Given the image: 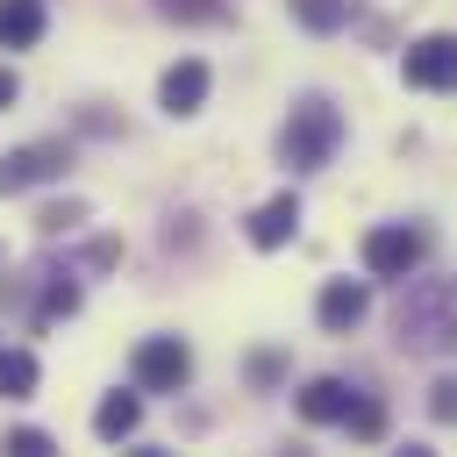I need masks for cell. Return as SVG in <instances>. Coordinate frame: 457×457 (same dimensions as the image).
<instances>
[{"mask_svg":"<svg viewBox=\"0 0 457 457\" xmlns=\"http://www.w3.org/2000/svg\"><path fill=\"white\" fill-rule=\"evenodd\" d=\"M393 343L428 350V357H457V278H414L393 307Z\"/></svg>","mask_w":457,"mask_h":457,"instance_id":"1","label":"cell"},{"mask_svg":"<svg viewBox=\"0 0 457 457\" xmlns=\"http://www.w3.org/2000/svg\"><path fill=\"white\" fill-rule=\"evenodd\" d=\"M336 143H343V114L321 93H307V100H293V114L278 129V164L286 171H321L336 157Z\"/></svg>","mask_w":457,"mask_h":457,"instance_id":"2","label":"cell"},{"mask_svg":"<svg viewBox=\"0 0 457 457\" xmlns=\"http://www.w3.org/2000/svg\"><path fill=\"white\" fill-rule=\"evenodd\" d=\"M421 250H428V236H421L414 221H378V228L364 236V271H371V278H414Z\"/></svg>","mask_w":457,"mask_h":457,"instance_id":"3","label":"cell"},{"mask_svg":"<svg viewBox=\"0 0 457 457\" xmlns=\"http://www.w3.org/2000/svg\"><path fill=\"white\" fill-rule=\"evenodd\" d=\"M71 171V143L50 136V143H21V150H0V193H29V186H50Z\"/></svg>","mask_w":457,"mask_h":457,"instance_id":"4","label":"cell"},{"mask_svg":"<svg viewBox=\"0 0 457 457\" xmlns=\"http://www.w3.org/2000/svg\"><path fill=\"white\" fill-rule=\"evenodd\" d=\"M129 371H136L143 393H179V386L193 378V350H186L179 336H143L136 357H129Z\"/></svg>","mask_w":457,"mask_h":457,"instance_id":"5","label":"cell"},{"mask_svg":"<svg viewBox=\"0 0 457 457\" xmlns=\"http://www.w3.org/2000/svg\"><path fill=\"white\" fill-rule=\"evenodd\" d=\"M400 79H407V86H421V93H450V86H457V36H450V29H436V36L407 43Z\"/></svg>","mask_w":457,"mask_h":457,"instance_id":"6","label":"cell"},{"mask_svg":"<svg viewBox=\"0 0 457 457\" xmlns=\"http://www.w3.org/2000/svg\"><path fill=\"white\" fill-rule=\"evenodd\" d=\"M364 314H371V293H364V278H328V286H321V300H314V321H321L328 336H350Z\"/></svg>","mask_w":457,"mask_h":457,"instance_id":"7","label":"cell"},{"mask_svg":"<svg viewBox=\"0 0 457 457\" xmlns=\"http://www.w3.org/2000/svg\"><path fill=\"white\" fill-rule=\"evenodd\" d=\"M200 100H207V64H200V57H179V64L157 79V107H164L171 121H186V114H200Z\"/></svg>","mask_w":457,"mask_h":457,"instance_id":"8","label":"cell"},{"mask_svg":"<svg viewBox=\"0 0 457 457\" xmlns=\"http://www.w3.org/2000/svg\"><path fill=\"white\" fill-rule=\"evenodd\" d=\"M293 228H300V193H271V200L250 214V243H257V250H286Z\"/></svg>","mask_w":457,"mask_h":457,"instance_id":"9","label":"cell"},{"mask_svg":"<svg viewBox=\"0 0 457 457\" xmlns=\"http://www.w3.org/2000/svg\"><path fill=\"white\" fill-rule=\"evenodd\" d=\"M50 29L43 0H0V50H36Z\"/></svg>","mask_w":457,"mask_h":457,"instance_id":"10","label":"cell"},{"mask_svg":"<svg viewBox=\"0 0 457 457\" xmlns=\"http://www.w3.org/2000/svg\"><path fill=\"white\" fill-rule=\"evenodd\" d=\"M350 400H357V393H350L343 378H307V386L293 393L300 421H343V414H350Z\"/></svg>","mask_w":457,"mask_h":457,"instance_id":"11","label":"cell"},{"mask_svg":"<svg viewBox=\"0 0 457 457\" xmlns=\"http://www.w3.org/2000/svg\"><path fill=\"white\" fill-rule=\"evenodd\" d=\"M136 421H143V386H136V393H107V400L93 407L100 443H129V436H136Z\"/></svg>","mask_w":457,"mask_h":457,"instance_id":"12","label":"cell"},{"mask_svg":"<svg viewBox=\"0 0 457 457\" xmlns=\"http://www.w3.org/2000/svg\"><path fill=\"white\" fill-rule=\"evenodd\" d=\"M286 14H293L300 29H314V36H336V29H350L357 0H286Z\"/></svg>","mask_w":457,"mask_h":457,"instance_id":"13","label":"cell"},{"mask_svg":"<svg viewBox=\"0 0 457 457\" xmlns=\"http://www.w3.org/2000/svg\"><path fill=\"white\" fill-rule=\"evenodd\" d=\"M0 393H7V400H29V393H36V357H29V350H7V343H0Z\"/></svg>","mask_w":457,"mask_h":457,"instance_id":"14","label":"cell"},{"mask_svg":"<svg viewBox=\"0 0 457 457\" xmlns=\"http://www.w3.org/2000/svg\"><path fill=\"white\" fill-rule=\"evenodd\" d=\"M343 428H350L357 443H378V436H386V407H378L371 393H357V400H350V414H343Z\"/></svg>","mask_w":457,"mask_h":457,"instance_id":"15","label":"cell"},{"mask_svg":"<svg viewBox=\"0 0 457 457\" xmlns=\"http://www.w3.org/2000/svg\"><path fill=\"white\" fill-rule=\"evenodd\" d=\"M64 314H79V278H71V271H50V286H43V321H64Z\"/></svg>","mask_w":457,"mask_h":457,"instance_id":"16","label":"cell"},{"mask_svg":"<svg viewBox=\"0 0 457 457\" xmlns=\"http://www.w3.org/2000/svg\"><path fill=\"white\" fill-rule=\"evenodd\" d=\"M79 221H86V200H50V207L36 214L43 236H64V228H79Z\"/></svg>","mask_w":457,"mask_h":457,"instance_id":"17","label":"cell"},{"mask_svg":"<svg viewBox=\"0 0 457 457\" xmlns=\"http://www.w3.org/2000/svg\"><path fill=\"white\" fill-rule=\"evenodd\" d=\"M0 457H57V443H50L43 428H7V443H0Z\"/></svg>","mask_w":457,"mask_h":457,"instance_id":"18","label":"cell"},{"mask_svg":"<svg viewBox=\"0 0 457 457\" xmlns=\"http://www.w3.org/2000/svg\"><path fill=\"white\" fill-rule=\"evenodd\" d=\"M164 21H214L221 14V0H150Z\"/></svg>","mask_w":457,"mask_h":457,"instance_id":"19","label":"cell"},{"mask_svg":"<svg viewBox=\"0 0 457 457\" xmlns=\"http://www.w3.org/2000/svg\"><path fill=\"white\" fill-rule=\"evenodd\" d=\"M428 414H436V421H457V371H443V378L428 386Z\"/></svg>","mask_w":457,"mask_h":457,"instance_id":"20","label":"cell"},{"mask_svg":"<svg viewBox=\"0 0 457 457\" xmlns=\"http://www.w3.org/2000/svg\"><path fill=\"white\" fill-rule=\"evenodd\" d=\"M278 378H286V357H278V350H257V357H250V386H264V393H271Z\"/></svg>","mask_w":457,"mask_h":457,"instance_id":"21","label":"cell"},{"mask_svg":"<svg viewBox=\"0 0 457 457\" xmlns=\"http://www.w3.org/2000/svg\"><path fill=\"white\" fill-rule=\"evenodd\" d=\"M114 257H121V243H114V236H100V243H86V271H107Z\"/></svg>","mask_w":457,"mask_h":457,"instance_id":"22","label":"cell"},{"mask_svg":"<svg viewBox=\"0 0 457 457\" xmlns=\"http://www.w3.org/2000/svg\"><path fill=\"white\" fill-rule=\"evenodd\" d=\"M14 100H21V79H14V71H7V64H0V114H7V107H14Z\"/></svg>","mask_w":457,"mask_h":457,"instance_id":"23","label":"cell"},{"mask_svg":"<svg viewBox=\"0 0 457 457\" xmlns=\"http://www.w3.org/2000/svg\"><path fill=\"white\" fill-rule=\"evenodd\" d=\"M393 457H436V450H421V443H407V450H393Z\"/></svg>","mask_w":457,"mask_h":457,"instance_id":"24","label":"cell"},{"mask_svg":"<svg viewBox=\"0 0 457 457\" xmlns=\"http://www.w3.org/2000/svg\"><path fill=\"white\" fill-rule=\"evenodd\" d=\"M129 457H179V450H129Z\"/></svg>","mask_w":457,"mask_h":457,"instance_id":"25","label":"cell"}]
</instances>
